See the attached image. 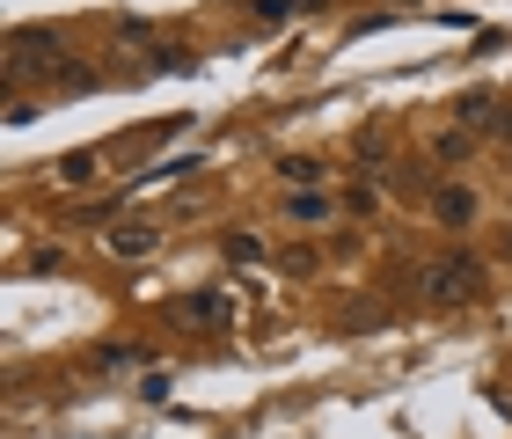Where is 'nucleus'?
Segmentation results:
<instances>
[{"label": "nucleus", "instance_id": "obj_1", "mask_svg": "<svg viewBox=\"0 0 512 439\" xmlns=\"http://www.w3.org/2000/svg\"><path fill=\"white\" fill-rule=\"evenodd\" d=\"M483 286H491V271H483V257H469V249L425 264V300L432 308H469V300H483Z\"/></svg>", "mask_w": 512, "mask_h": 439}, {"label": "nucleus", "instance_id": "obj_2", "mask_svg": "<svg viewBox=\"0 0 512 439\" xmlns=\"http://www.w3.org/2000/svg\"><path fill=\"white\" fill-rule=\"evenodd\" d=\"M476 213H483V198L469 191V183H439V191H432V220L447 227V235H469Z\"/></svg>", "mask_w": 512, "mask_h": 439}, {"label": "nucleus", "instance_id": "obj_3", "mask_svg": "<svg viewBox=\"0 0 512 439\" xmlns=\"http://www.w3.org/2000/svg\"><path fill=\"white\" fill-rule=\"evenodd\" d=\"M103 249H110V257H154V249H161V227H154V220H110V227H103Z\"/></svg>", "mask_w": 512, "mask_h": 439}, {"label": "nucleus", "instance_id": "obj_4", "mask_svg": "<svg viewBox=\"0 0 512 439\" xmlns=\"http://www.w3.org/2000/svg\"><path fill=\"white\" fill-rule=\"evenodd\" d=\"M176 315H183V322H198V330H227V322H235V300H227L220 286H205V293H183V300H176Z\"/></svg>", "mask_w": 512, "mask_h": 439}, {"label": "nucleus", "instance_id": "obj_5", "mask_svg": "<svg viewBox=\"0 0 512 439\" xmlns=\"http://www.w3.org/2000/svg\"><path fill=\"white\" fill-rule=\"evenodd\" d=\"M286 220L293 227H322V220H330V198H322V191H293L286 198Z\"/></svg>", "mask_w": 512, "mask_h": 439}, {"label": "nucleus", "instance_id": "obj_6", "mask_svg": "<svg viewBox=\"0 0 512 439\" xmlns=\"http://www.w3.org/2000/svg\"><path fill=\"white\" fill-rule=\"evenodd\" d=\"M469 154H476L469 132H432V161H439V169H461Z\"/></svg>", "mask_w": 512, "mask_h": 439}, {"label": "nucleus", "instance_id": "obj_7", "mask_svg": "<svg viewBox=\"0 0 512 439\" xmlns=\"http://www.w3.org/2000/svg\"><path fill=\"white\" fill-rule=\"evenodd\" d=\"M278 176H286L293 191H315V183H322V161H315V154H286V161H278Z\"/></svg>", "mask_w": 512, "mask_h": 439}, {"label": "nucleus", "instance_id": "obj_8", "mask_svg": "<svg viewBox=\"0 0 512 439\" xmlns=\"http://www.w3.org/2000/svg\"><path fill=\"white\" fill-rule=\"evenodd\" d=\"M454 118H461V125H476V132H483V125H498V96H483V88H476V96H461V103H454Z\"/></svg>", "mask_w": 512, "mask_h": 439}, {"label": "nucleus", "instance_id": "obj_9", "mask_svg": "<svg viewBox=\"0 0 512 439\" xmlns=\"http://www.w3.org/2000/svg\"><path fill=\"white\" fill-rule=\"evenodd\" d=\"M322 0H256V22H293V15H315Z\"/></svg>", "mask_w": 512, "mask_h": 439}, {"label": "nucleus", "instance_id": "obj_10", "mask_svg": "<svg viewBox=\"0 0 512 439\" xmlns=\"http://www.w3.org/2000/svg\"><path fill=\"white\" fill-rule=\"evenodd\" d=\"M96 169H103V161H96V154H66V161H59V183H88V176H96Z\"/></svg>", "mask_w": 512, "mask_h": 439}, {"label": "nucleus", "instance_id": "obj_11", "mask_svg": "<svg viewBox=\"0 0 512 439\" xmlns=\"http://www.w3.org/2000/svg\"><path fill=\"white\" fill-rule=\"evenodd\" d=\"M88 366H96V374H110V366H132V352H125V344H96V352H88Z\"/></svg>", "mask_w": 512, "mask_h": 439}, {"label": "nucleus", "instance_id": "obj_12", "mask_svg": "<svg viewBox=\"0 0 512 439\" xmlns=\"http://www.w3.org/2000/svg\"><path fill=\"white\" fill-rule=\"evenodd\" d=\"M227 257H235V264H256V257H264V242H256V235H227Z\"/></svg>", "mask_w": 512, "mask_h": 439}, {"label": "nucleus", "instance_id": "obj_13", "mask_svg": "<svg viewBox=\"0 0 512 439\" xmlns=\"http://www.w3.org/2000/svg\"><path fill=\"white\" fill-rule=\"evenodd\" d=\"M491 132H498V140H512V110H505V103H498V125H491Z\"/></svg>", "mask_w": 512, "mask_h": 439}, {"label": "nucleus", "instance_id": "obj_14", "mask_svg": "<svg viewBox=\"0 0 512 439\" xmlns=\"http://www.w3.org/2000/svg\"><path fill=\"white\" fill-rule=\"evenodd\" d=\"M498 257H505V264H512V235H505V242H498Z\"/></svg>", "mask_w": 512, "mask_h": 439}]
</instances>
